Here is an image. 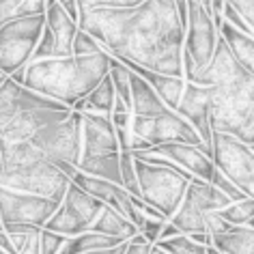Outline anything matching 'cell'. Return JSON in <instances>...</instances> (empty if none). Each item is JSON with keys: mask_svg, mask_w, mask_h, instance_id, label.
Here are the masks:
<instances>
[{"mask_svg": "<svg viewBox=\"0 0 254 254\" xmlns=\"http://www.w3.org/2000/svg\"><path fill=\"white\" fill-rule=\"evenodd\" d=\"M78 28L97 39L112 59L183 78L186 24L173 0H142L129 9L80 11Z\"/></svg>", "mask_w": 254, "mask_h": 254, "instance_id": "cell-1", "label": "cell"}, {"mask_svg": "<svg viewBox=\"0 0 254 254\" xmlns=\"http://www.w3.org/2000/svg\"><path fill=\"white\" fill-rule=\"evenodd\" d=\"M110 71V54L95 56H67V59L33 61L24 67L22 84L30 91L46 95L59 104L73 108L86 97Z\"/></svg>", "mask_w": 254, "mask_h": 254, "instance_id": "cell-2", "label": "cell"}, {"mask_svg": "<svg viewBox=\"0 0 254 254\" xmlns=\"http://www.w3.org/2000/svg\"><path fill=\"white\" fill-rule=\"evenodd\" d=\"M73 110L7 80L0 86V151L28 142L43 127L69 119Z\"/></svg>", "mask_w": 254, "mask_h": 254, "instance_id": "cell-3", "label": "cell"}, {"mask_svg": "<svg viewBox=\"0 0 254 254\" xmlns=\"http://www.w3.org/2000/svg\"><path fill=\"white\" fill-rule=\"evenodd\" d=\"M134 160L140 198L149 207L157 209L166 220H170L179 209L181 200L186 198L192 177L183 173L177 164L162 155L151 153V151L134 155Z\"/></svg>", "mask_w": 254, "mask_h": 254, "instance_id": "cell-4", "label": "cell"}, {"mask_svg": "<svg viewBox=\"0 0 254 254\" xmlns=\"http://www.w3.org/2000/svg\"><path fill=\"white\" fill-rule=\"evenodd\" d=\"M211 131L254 147V75L211 88Z\"/></svg>", "mask_w": 254, "mask_h": 254, "instance_id": "cell-5", "label": "cell"}, {"mask_svg": "<svg viewBox=\"0 0 254 254\" xmlns=\"http://www.w3.org/2000/svg\"><path fill=\"white\" fill-rule=\"evenodd\" d=\"M220 30L215 28L211 13L202 7L200 0H188V26L183 43V80L194 82L200 71L213 59Z\"/></svg>", "mask_w": 254, "mask_h": 254, "instance_id": "cell-6", "label": "cell"}, {"mask_svg": "<svg viewBox=\"0 0 254 254\" xmlns=\"http://www.w3.org/2000/svg\"><path fill=\"white\" fill-rule=\"evenodd\" d=\"M46 15L13 17L0 26V71L9 78L30 63L39 46Z\"/></svg>", "mask_w": 254, "mask_h": 254, "instance_id": "cell-7", "label": "cell"}, {"mask_svg": "<svg viewBox=\"0 0 254 254\" xmlns=\"http://www.w3.org/2000/svg\"><path fill=\"white\" fill-rule=\"evenodd\" d=\"M69 183H71V179L65 173H61L46 157H39V160L28 162L24 166L9 168L0 173V186L2 188L24 194H35L56 202H63Z\"/></svg>", "mask_w": 254, "mask_h": 254, "instance_id": "cell-8", "label": "cell"}, {"mask_svg": "<svg viewBox=\"0 0 254 254\" xmlns=\"http://www.w3.org/2000/svg\"><path fill=\"white\" fill-rule=\"evenodd\" d=\"M28 142L52 164L63 162L78 168L82 160V114L71 112L69 119L43 127Z\"/></svg>", "mask_w": 254, "mask_h": 254, "instance_id": "cell-9", "label": "cell"}, {"mask_svg": "<svg viewBox=\"0 0 254 254\" xmlns=\"http://www.w3.org/2000/svg\"><path fill=\"white\" fill-rule=\"evenodd\" d=\"M211 151L213 166L248 198H254V149L250 144L228 134L213 131Z\"/></svg>", "mask_w": 254, "mask_h": 254, "instance_id": "cell-10", "label": "cell"}, {"mask_svg": "<svg viewBox=\"0 0 254 254\" xmlns=\"http://www.w3.org/2000/svg\"><path fill=\"white\" fill-rule=\"evenodd\" d=\"M101 209H104V202L93 198L75 183H69L65 198L43 228L50 233H59L63 237H75V235H82L91 228Z\"/></svg>", "mask_w": 254, "mask_h": 254, "instance_id": "cell-11", "label": "cell"}, {"mask_svg": "<svg viewBox=\"0 0 254 254\" xmlns=\"http://www.w3.org/2000/svg\"><path fill=\"white\" fill-rule=\"evenodd\" d=\"M129 129L138 134L142 140H147L151 147H160V144H170V142H186L200 147L205 153L211 157L209 149L202 144L198 131L188 123L186 119H181L177 112L166 110L160 117L153 119H142V117H131Z\"/></svg>", "mask_w": 254, "mask_h": 254, "instance_id": "cell-12", "label": "cell"}, {"mask_svg": "<svg viewBox=\"0 0 254 254\" xmlns=\"http://www.w3.org/2000/svg\"><path fill=\"white\" fill-rule=\"evenodd\" d=\"M75 33H78V22L71 20L56 0H46V26H43L39 46H37L30 63L73 56Z\"/></svg>", "mask_w": 254, "mask_h": 254, "instance_id": "cell-13", "label": "cell"}, {"mask_svg": "<svg viewBox=\"0 0 254 254\" xmlns=\"http://www.w3.org/2000/svg\"><path fill=\"white\" fill-rule=\"evenodd\" d=\"M61 202L41 198L35 194H24L0 186V222L7 224H28L43 228L52 218Z\"/></svg>", "mask_w": 254, "mask_h": 254, "instance_id": "cell-14", "label": "cell"}, {"mask_svg": "<svg viewBox=\"0 0 254 254\" xmlns=\"http://www.w3.org/2000/svg\"><path fill=\"white\" fill-rule=\"evenodd\" d=\"M177 114L181 119H186L190 125L198 131L202 144L209 149V153L213 155L211 151V88L209 86H198V84H190L186 82V88H183L181 101L177 106Z\"/></svg>", "mask_w": 254, "mask_h": 254, "instance_id": "cell-15", "label": "cell"}, {"mask_svg": "<svg viewBox=\"0 0 254 254\" xmlns=\"http://www.w3.org/2000/svg\"><path fill=\"white\" fill-rule=\"evenodd\" d=\"M112 153H121V149L110 117L97 112L82 114V160Z\"/></svg>", "mask_w": 254, "mask_h": 254, "instance_id": "cell-16", "label": "cell"}, {"mask_svg": "<svg viewBox=\"0 0 254 254\" xmlns=\"http://www.w3.org/2000/svg\"><path fill=\"white\" fill-rule=\"evenodd\" d=\"M151 153L162 155V157H166V160H170L173 164H177V166H179L183 173H188L192 179H200V181L211 183L215 166H213V160L200 147L186 144V142H170V144L153 147Z\"/></svg>", "mask_w": 254, "mask_h": 254, "instance_id": "cell-17", "label": "cell"}, {"mask_svg": "<svg viewBox=\"0 0 254 254\" xmlns=\"http://www.w3.org/2000/svg\"><path fill=\"white\" fill-rule=\"evenodd\" d=\"M119 63H123L125 67H129L134 73H138L140 78L147 80L149 84L153 86L157 97L164 101V106H166L168 110H173V112L177 110V106H179V101H181V95H183V88H186V80L149 71V69H142V67H138V65H134V63H129V61H119Z\"/></svg>", "mask_w": 254, "mask_h": 254, "instance_id": "cell-18", "label": "cell"}, {"mask_svg": "<svg viewBox=\"0 0 254 254\" xmlns=\"http://www.w3.org/2000/svg\"><path fill=\"white\" fill-rule=\"evenodd\" d=\"M129 82H131V117L153 119V117H160V114H164L168 110V108L164 106V101L157 97L153 86H151L144 78H140L138 73L131 71Z\"/></svg>", "mask_w": 254, "mask_h": 254, "instance_id": "cell-19", "label": "cell"}, {"mask_svg": "<svg viewBox=\"0 0 254 254\" xmlns=\"http://www.w3.org/2000/svg\"><path fill=\"white\" fill-rule=\"evenodd\" d=\"M71 183H75L80 190H84L86 194H91L93 198L101 200L104 205L112 207L114 211L121 209V198L127 194L123 188L117 186V183L106 181V179H97V177H91V175H84V173H75Z\"/></svg>", "mask_w": 254, "mask_h": 254, "instance_id": "cell-20", "label": "cell"}, {"mask_svg": "<svg viewBox=\"0 0 254 254\" xmlns=\"http://www.w3.org/2000/svg\"><path fill=\"white\" fill-rule=\"evenodd\" d=\"M218 30H220L222 39L226 41V48L233 54V59L250 75H254V37L239 33L237 28H233L226 22H222V26Z\"/></svg>", "mask_w": 254, "mask_h": 254, "instance_id": "cell-21", "label": "cell"}, {"mask_svg": "<svg viewBox=\"0 0 254 254\" xmlns=\"http://www.w3.org/2000/svg\"><path fill=\"white\" fill-rule=\"evenodd\" d=\"M114 101H117V93H114L110 75H106V78L101 80L99 84L86 95V97L75 101L71 110L78 112V114L97 112V114H108V117H110L112 110H114Z\"/></svg>", "mask_w": 254, "mask_h": 254, "instance_id": "cell-22", "label": "cell"}, {"mask_svg": "<svg viewBox=\"0 0 254 254\" xmlns=\"http://www.w3.org/2000/svg\"><path fill=\"white\" fill-rule=\"evenodd\" d=\"M88 231L108 235V237H114V239H121V241H129L131 237L138 235V228L131 224L129 220L123 218L119 211H114V209L108 207V205H104V209L99 211V215L95 218V222L91 224Z\"/></svg>", "mask_w": 254, "mask_h": 254, "instance_id": "cell-23", "label": "cell"}, {"mask_svg": "<svg viewBox=\"0 0 254 254\" xmlns=\"http://www.w3.org/2000/svg\"><path fill=\"white\" fill-rule=\"evenodd\" d=\"M211 246L220 254H254V228L231 226L226 233L211 237Z\"/></svg>", "mask_w": 254, "mask_h": 254, "instance_id": "cell-24", "label": "cell"}, {"mask_svg": "<svg viewBox=\"0 0 254 254\" xmlns=\"http://www.w3.org/2000/svg\"><path fill=\"white\" fill-rule=\"evenodd\" d=\"M186 196L200 209L202 213H213V211H222L224 207L231 205V200L220 192L213 183L200 181V179H192L188 186Z\"/></svg>", "mask_w": 254, "mask_h": 254, "instance_id": "cell-25", "label": "cell"}, {"mask_svg": "<svg viewBox=\"0 0 254 254\" xmlns=\"http://www.w3.org/2000/svg\"><path fill=\"white\" fill-rule=\"evenodd\" d=\"M121 153L112 155H99V157H86L80 160L78 164V173L97 177V179H106L121 186Z\"/></svg>", "mask_w": 254, "mask_h": 254, "instance_id": "cell-26", "label": "cell"}, {"mask_svg": "<svg viewBox=\"0 0 254 254\" xmlns=\"http://www.w3.org/2000/svg\"><path fill=\"white\" fill-rule=\"evenodd\" d=\"M119 244H123V241L114 239V237H108V235H101V233L86 231L82 235H75V237H67L65 246L61 248V254H84V252H93V250L114 248Z\"/></svg>", "mask_w": 254, "mask_h": 254, "instance_id": "cell-27", "label": "cell"}, {"mask_svg": "<svg viewBox=\"0 0 254 254\" xmlns=\"http://www.w3.org/2000/svg\"><path fill=\"white\" fill-rule=\"evenodd\" d=\"M173 226H177L181 231V235H194V233H207V222H205V213L194 205L192 200L183 198L179 209L175 211V215L168 220Z\"/></svg>", "mask_w": 254, "mask_h": 254, "instance_id": "cell-28", "label": "cell"}, {"mask_svg": "<svg viewBox=\"0 0 254 254\" xmlns=\"http://www.w3.org/2000/svg\"><path fill=\"white\" fill-rule=\"evenodd\" d=\"M2 231L9 235L15 254H39V235L41 228L28 224H7Z\"/></svg>", "mask_w": 254, "mask_h": 254, "instance_id": "cell-29", "label": "cell"}, {"mask_svg": "<svg viewBox=\"0 0 254 254\" xmlns=\"http://www.w3.org/2000/svg\"><path fill=\"white\" fill-rule=\"evenodd\" d=\"M108 75H110V80H112L117 99H121L131 110V82H129L131 71L123 65V63H119L117 59L110 56V71H108Z\"/></svg>", "mask_w": 254, "mask_h": 254, "instance_id": "cell-30", "label": "cell"}, {"mask_svg": "<svg viewBox=\"0 0 254 254\" xmlns=\"http://www.w3.org/2000/svg\"><path fill=\"white\" fill-rule=\"evenodd\" d=\"M220 213V218L228 222L231 226H246L248 222L254 218V198H244L237 202H231L228 207H224Z\"/></svg>", "mask_w": 254, "mask_h": 254, "instance_id": "cell-31", "label": "cell"}, {"mask_svg": "<svg viewBox=\"0 0 254 254\" xmlns=\"http://www.w3.org/2000/svg\"><path fill=\"white\" fill-rule=\"evenodd\" d=\"M121 188L129 196L140 198V188H138V175H136V160L131 153L121 151Z\"/></svg>", "mask_w": 254, "mask_h": 254, "instance_id": "cell-32", "label": "cell"}, {"mask_svg": "<svg viewBox=\"0 0 254 254\" xmlns=\"http://www.w3.org/2000/svg\"><path fill=\"white\" fill-rule=\"evenodd\" d=\"M155 246L162 248L168 254H207V248L192 241L188 235H179V237H173L166 241H157Z\"/></svg>", "mask_w": 254, "mask_h": 254, "instance_id": "cell-33", "label": "cell"}, {"mask_svg": "<svg viewBox=\"0 0 254 254\" xmlns=\"http://www.w3.org/2000/svg\"><path fill=\"white\" fill-rule=\"evenodd\" d=\"M101 52H106V50L101 48V43L97 39H93L88 33L78 28L75 39H73V56H95Z\"/></svg>", "mask_w": 254, "mask_h": 254, "instance_id": "cell-34", "label": "cell"}, {"mask_svg": "<svg viewBox=\"0 0 254 254\" xmlns=\"http://www.w3.org/2000/svg\"><path fill=\"white\" fill-rule=\"evenodd\" d=\"M140 2L142 0H78V13L93 9H129Z\"/></svg>", "mask_w": 254, "mask_h": 254, "instance_id": "cell-35", "label": "cell"}, {"mask_svg": "<svg viewBox=\"0 0 254 254\" xmlns=\"http://www.w3.org/2000/svg\"><path fill=\"white\" fill-rule=\"evenodd\" d=\"M67 237H63L59 233H50L46 228H41L39 235V254H61V248L65 246Z\"/></svg>", "mask_w": 254, "mask_h": 254, "instance_id": "cell-36", "label": "cell"}, {"mask_svg": "<svg viewBox=\"0 0 254 254\" xmlns=\"http://www.w3.org/2000/svg\"><path fill=\"white\" fill-rule=\"evenodd\" d=\"M211 183H213V186H215V188H218V190H220V192H222V194H224V196H226V198H228V200H231V202H237V200H244V198H248V196H246L244 192H241V190H239V188H235V186H233V183H231V181H228V179H226V177H224V175H222V173H220V170H218V168H215V173H213V177H211Z\"/></svg>", "mask_w": 254, "mask_h": 254, "instance_id": "cell-37", "label": "cell"}, {"mask_svg": "<svg viewBox=\"0 0 254 254\" xmlns=\"http://www.w3.org/2000/svg\"><path fill=\"white\" fill-rule=\"evenodd\" d=\"M166 222H162V220H153V218H144L142 222V226L138 228V233L142 235L144 239L149 241V244H157V239H160V233H162V228Z\"/></svg>", "mask_w": 254, "mask_h": 254, "instance_id": "cell-38", "label": "cell"}, {"mask_svg": "<svg viewBox=\"0 0 254 254\" xmlns=\"http://www.w3.org/2000/svg\"><path fill=\"white\" fill-rule=\"evenodd\" d=\"M237 13L244 17L246 24L254 30V0H226Z\"/></svg>", "mask_w": 254, "mask_h": 254, "instance_id": "cell-39", "label": "cell"}, {"mask_svg": "<svg viewBox=\"0 0 254 254\" xmlns=\"http://www.w3.org/2000/svg\"><path fill=\"white\" fill-rule=\"evenodd\" d=\"M46 15V0H24L20 9L15 11V17H33Z\"/></svg>", "mask_w": 254, "mask_h": 254, "instance_id": "cell-40", "label": "cell"}, {"mask_svg": "<svg viewBox=\"0 0 254 254\" xmlns=\"http://www.w3.org/2000/svg\"><path fill=\"white\" fill-rule=\"evenodd\" d=\"M151 250H153V244H149V241L138 233L136 237H131L127 241V248H125L123 254H149Z\"/></svg>", "mask_w": 254, "mask_h": 254, "instance_id": "cell-41", "label": "cell"}, {"mask_svg": "<svg viewBox=\"0 0 254 254\" xmlns=\"http://www.w3.org/2000/svg\"><path fill=\"white\" fill-rule=\"evenodd\" d=\"M22 2H24V0H0V26H2L4 22L13 20L15 11L20 9Z\"/></svg>", "mask_w": 254, "mask_h": 254, "instance_id": "cell-42", "label": "cell"}, {"mask_svg": "<svg viewBox=\"0 0 254 254\" xmlns=\"http://www.w3.org/2000/svg\"><path fill=\"white\" fill-rule=\"evenodd\" d=\"M56 2H59L61 7L67 11L71 20L78 22V17H80V13H78V0H56Z\"/></svg>", "mask_w": 254, "mask_h": 254, "instance_id": "cell-43", "label": "cell"}, {"mask_svg": "<svg viewBox=\"0 0 254 254\" xmlns=\"http://www.w3.org/2000/svg\"><path fill=\"white\" fill-rule=\"evenodd\" d=\"M179 235H181L179 228L173 226V224H170V222H166V224H164V228H162V233H160V239H157V241H166V239L179 237Z\"/></svg>", "mask_w": 254, "mask_h": 254, "instance_id": "cell-44", "label": "cell"}, {"mask_svg": "<svg viewBox=\"0 0 254 254\" xmlns=\"http://www.w3.org/2000/svg\"><path fill=\"white\" fill-rule=\"evenodd\" d=\"M175 7H177V13H179L181 22L188 26V0H173Z\"/></svg>", "mask_w": 254, "mask_h": 254, "instance_id": "cell-45", "label": "cell"}, {"mask_svg": "<svg viewBox=\"0 0 254 254\" xmlns=\"http://www.w3.org/2000/svg\"><path fill=\"white\" fill-rule=\"evenodd\" d=\"M127 248V241H123V244L114 246V248H106V250H93V252H84V254H123Z\"/></svg>", "mask_w": 254, "mask_h": 254, "instance_id": "cell-46", "label": "cell"}, {"mask_svg": "<svg viewBox=\"0 0 254 254\" xmlns=\"http://www.w3.org/2000/svg\"><path fill=\"white\" fill-rule=\"evenodd\" d=\"M188 237L192 241H196V244L205 246V248L211 246V235H209V233H194V235H188Z\"/></svg>", "mask_w": 254, "mask_h": 254, "instance_id": "cell-47", "label": "cell"}, {"mask_svg": "<svg viewBox=\"0 0 254 254\" xmlns=\"http://www.w3.org/2000/svg\"><path fill=\"white\" fill-rule=\"evenodd\" d=\"M149 254H168V252H164L162 248H157V246H153V250H151Z\"/></svg>", "mask_w": 254, "mask_h": 254, "instance_id": "cell-48", "label": "cell"}, {"mask_svg": "<svg viewBox=\"0 0 254 254\" xmlns=\"http://www.w3.org/2000/svg\"><path fill=\"white\" fill-rule=\"evenodd\" d=\"M9 80V75L7 73H2V71H0V86H2L4 84V82H7Z\"/></svg>", "mask_w": 254, "mask_h": 254, "instance_id": "cell-49", "label": "cell"}, {"mask_svg": "<svg viewBox=\"0 0 254 254\" xmlns=\"http://www.w3.org/2000/svg\"><path fill=\"white\" fill-rule=\"evenodd\" d=\"M207 254H220V252H218V250H215V248H213V246H209V248H207Z\"/></svg>", "mask_w": 254, "mask_h": 254, "instance_id": "cell-50", "label": "cell"}, {"mask_svg": "<svg viewBox=\"0 0 254 254\" xmlns=\"http://www.w3.org/2000/svg\"><path fill=\"white\" fill-rule=\"evenodd\" d=\"M246 226H250V228H254V218H252L250 222H248V224H246Z\"/></svg>", "mask_w": 254, "mask_h": 254, "instance_id": "cell-51", "label": "cell"}, {"mask_svg": "<svg viewBox=\"0 0 254 254\" xmlns=\"http://www.w3.org/2000/svg\"><path fill=\"white\" fill-rule=\"evenodd\" d=\"M0 173H2V153H0Z\"/></svg>", "mask_w": 254, "mask_h": 254, "instance_id": "cell-52", "label": "cell"}, {"mask_svg": "<svg viewBox=\"0 0 254 254\" xmlns=\"http://www.w3.org/2000/svg\"><path fill=\"white\" fill-rule=\"evenodd\" d=\"M0 254H7V252H4V250H0Z\"/></svg>", "mask_w": 254, "mask_h": 254, "instance_id": "cell-53", "label": "cell"}, {"mask_svg": "<svg viewBox=\"0 0 254 254\" xmlns=\"http://www.w3.org/2000/svg\"><path fill=\"white\" fill-rule=\"evenodd\" d=\"M0 231H2V222H0Z\"/></svg>", "mask_w": 254, "mask_h": 254, "instance_id": "cell-54", "label": "cell"}, {"mask_svg": "<svg viewBox=\"0 0 254 254\" xmlns=\"http://www.w3.org/2000/svg\"><path fill=\"white\" fill-rule=\"evenodd\" d=\"M252 149H254V147H252Z\"/></svg>", "mask_w": 254, "mask_h": 254, "instance_id": "cell-55", "label": "cell"}]
</instances>
